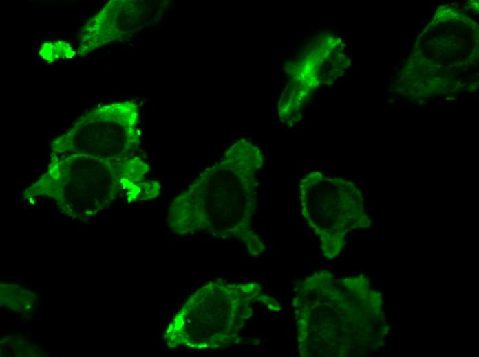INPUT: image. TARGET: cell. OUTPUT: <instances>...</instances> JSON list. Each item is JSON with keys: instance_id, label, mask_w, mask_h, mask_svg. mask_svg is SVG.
Returning <instances> with one entry per match:
<instances>
[{"instance_id": "cell-6", "label": "cell", "mask_w": 479, "mask_h": 357, "mask_svg": "<svg viewBox=\"0 0 479 357\" xmlns=\"http://www.w3.org/2000/svg\"><path fill=\"white\" fill-rule=\"evenodd\" d=\"M76 53L70 43L61 40L45 42L39 50L40 57L49 64L60 59L72 58Z\"/></svg>"}, {"instance_id": "cell-4", "label": "cell", "mask_w": 479, "mask_h": 357, "mask_svg": "<svg viewBox=\"0 0 479 357\" xmlns=\"http://www.w3.org/2000/svg\"><path fill=\"white\" fill-rule=\"evenodd\" d=\"M138 109L134 101L114 103L96 108L67 134L55 142L58 152L89 148L123 156L140 141L136 128Z\"/></svg>"}, {"instance_id": "cell-5", "label": "cell", "mask_w": 479, "mask_h": 357, "mask_svg": "<svg viewBox=\"0 0 479 357\" xmlns=\"http://www.w3.org/2000/svg\"><path fill=\"white\" fill-rule=\"evenodd\" d=\"M146 1L112 0L86 23L77 53L83 56L109 43L122 40L149 25L156 4Z\"/></svg>"}, {"instance_id": "cell-2", "label": "cell", "mask_w": 479, "mask_h": 357, "mask_svg": "<svg viewBox=\"0 0 479 357\" xmlns=\"http://www.w3.org/2000/svg\"><path fill=\"white\" fill-rule=\"evenodd\" d=\"M244 285L227 286L212 281L186 300L171 320L164 334L169 348L204 350L226 344L240 327L247 312Z\"/></svg>"}, {"instance_id": "cell-1", "label": "cell", "mask_w": 479, "mask_h": 357, "mask_svg": "<svg viewBox=\"0 0 479 357\" xmlns=\"http://www.w3.org/2000/svg\"><path fill=\"white\" fill-rule=\"evenodd\" d=\"M262 164L257 146L245 139L233 143L220 163L173 200L168 214L170 229L180 235H242L250 251L258 250V239L248 226L255 206V175Z\"/></svg>"}, {"instance_id": "cell-3", "label": "cell", "mask_w": 479, "mask_h": 357, "mask_svg": "<svg viewBox=\"0 0 479 357\" xmlns=\"http://www.w3.org/2000/svg\"><path fill=\"white\" fill-rule=\"evenodd\" d=\"M298 194L303 215L322 244L341 242L342 230L361 224V192L345 178L310 172L299 181Z\"/></svg>"}]
</instances>
